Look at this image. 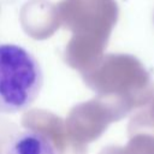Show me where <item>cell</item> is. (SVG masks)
<instances>
[{"mask_svg":"<svg viewBox=\"0 0 154 154\" xmlns=\"http://www.w3.org/2000/svg\"><path fill=\"white\" fill-rule=\"evenodd\" d=\"M142 124L146 125L148 128V132L154 135V100L150 103L149 108L146 111V113L143 114V119H142Z\"/></svg>","mask_w":154,"mask_h":154,"instance_id":"cell-3","label":"cell"},{"mask_svg":"<svg viewBox=\"0 0 154 154\" xmlns=\"http://www.w3.org/2000/svg\"><path fill=\"white\" fill-rule=\"evenodd\" d=\"M43 87V71L37 58L25 47L0 43V114L29 108Z\"/></svg>","mask_w":154,"mask_h":154,"instance_id":"cell-1","label":"cell"},{"mask_svg":"<svg viewBox=\"0 0 154 154\" xmlns=\"http://www.w3.org/2000/svg\"><path fill=\"white\" fill-rule=\"evenodd\" d=\"M5 154H57V152L54 144L45 134L25 130L10 141Z\"/></svg>","mask_w":154,"mask_h":154,"instance_id":"cell-2","label":"cell"}]
</instances>
